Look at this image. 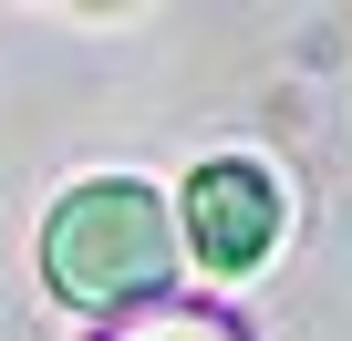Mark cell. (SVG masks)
Instances as JSON below:
<instances>
[{"label": "cell", "instance_id": "cell-1", "mask_svg": "<svg viewBox=\"0 0 352 341\" xmlns=\"http://www.w3.org/2000/svg\"><path fill=\"white\" fill-rule=\"evenodd\" d=\"M42 279L73 310H145L176 290V207L135 176H94L42 228Z\"/></svg>", "mask_w": 352, "mask_h": 341}, {"label": "cell", "instance_id": "cell-2", "mask_svg": "<svg viewBox=\"0 0 352 341\" xmlns=\"http://www.w3.org/2000/svg\"><path fill=\"white\" fill-rule=\"evenodd\" d=\"M176 238H187L218 279H249L270 248H280V176L249 155H218L187 176V197H176Z\"/></svg>", "mask_w": 352, "mask_h": 341}, {"label": "cell", "instance_id": "cell-3", "mask_svg": "<svg viewBox=\"0 0 352 341\" xmlns=\"http://www.w3.org/2000/svg\"><path fill=\"white\" fill-rule=\"evenodd\" d=\"M104 341H239V320L218 300H145V310H114Z\"/></svg>", "mask_w": 352, "mask_h": 341}]
</instances>
